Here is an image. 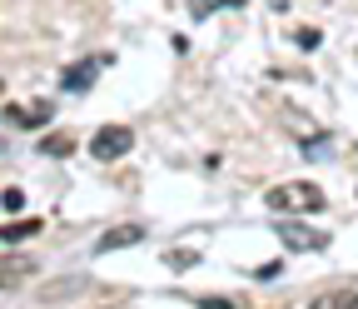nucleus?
Masks as SVG:
<instances>
[{
  "instance_id": "f257e3e1",
  "label": "nucleus",
  "mask_w": 358,
  "mask_h": 309,
  "mask_svg": "<svg viewBox=\"0 0 358 309\" xmlns=\"http://www.w3.org/2000/svg\"><path fill=\"white\" fill-rule=\"evenodd\" d=\"M264 205H268V210H299V214H319L329 200H324V190H319V185H308V180H294V185H279V190H268V195H264Z\"/></svg>"
},
{
  "instance_id": "f03ea898",
  "label": "nucleus",
  "mask_w": 358,
  "mask_h": 309,
  "mask_svg": "<svg viewBox=\"0 0 358 309\" xmlns=\"http://www.w3.org/2000/svg\"><path fill=\"white\" fill-rule=\"evenodd\" d=\"M129 145H134L129 125H105V130H95V140H90V155H95V160H124Z\"/></svg>"
},
{
  "instance_id": "7ed1b4c3",
  "label": "nucleus",
  "mask_w": 358,
  "mask_h": 309,
  "mask_svg": "<svg viewBox=\"0 0 358 309\" xmlns=\"http://www.w3.org/2000/svg\"><path fill=\"white\" fill-rule=\"evenodd\" d=\"M279 240H284L289 249H303V254H319V249L329 245V235L308 230V225H294V219H279Z\"/></svg>"
},
{
  "instance_id": "20e7f679",
  "label": "nucleus",
  "mask_w": 358,
  "mask_h": 309,
  "mask_svg": "<svg viewBox=\"0 0 358 309\" xmlns=\"http://www.w3.org/2000/svg\"><path fill=\"white\" fill-rule=\"evenodd\" d=\"M100 65H105V60L85 55V60H75V65H65V70H60V85H65L70 95H85V90H90V80L100 75Z\"/></svg>"
},
{
  "instance_id": "39448f33",
  "label": "nucleus",
  "mask_w": 358,
  "mask_h": 309,
  "mask_svg": "<svg viewBox=\"0 0 358 309\" xmlns=\"http://www.w3.org/2000/svg\"><path fill=\"white\" fill-rule=\"evenodd\" d=\"M50 120V100H30V105H10L6 110V125L10 130H40Z\"/></svg>"
},
{
  "instance_id": "423d86ee",
  "label": "nucleus",
  "mask_w": 358,
  "mask_h": 309,
  "mask_svg": "<svg viewBox=\"0 0 358 309\" xmlns=\"http://www.w3.org/2000/svg\"><path fill=\"white\" fill-rule=\"evenodd\" d=\"M134 240H145V230H140V225H120V230H110V235H100V240H95V254L124 249V245H134Z\"/></svg>"
},
{
  "instance_id": "0eeeda50",
  "label": "nucleus",
  "mask_w": 358,
  "mask_h": 309,
  "mask_svg": "<svg viewBox=\"0 0 358 309\" xmlns=\"http://www.w3.org/2000/svg\"><path fill=\"white\" fill-rule=\"evenodd\" d=\"M308 309H358V294L353 289H329V294H319Z\"/></svg>"
},
{
  "instance_id": "6e6552de",
  "label": "nucleus",
  "mask_w": 358,
  "mask_h": 309,
  "mask_svg": "<svg viewBox=\"0 0 358 309\" xmlns=\"http://www.w3.org/2000/svg\"><path fill=\"white\" fill-rule=\"evenodd\" d=\"M319 40H324V35H319V30H313V25H303V30H294V46H299V50H319Z\"/></svg>"
},
{
  "instance_id": "1a4fd4ad",
  "label": "nucleus",
  "mask_w": 358,
  "mask_h": 309,
  "mask_svg": "<svg viewBox=\"0 0 358 309\" xmlns=\"http://www.w3.org/2000/svg\"><path fill=\"white\" fill-rule=\"evenodd\" d=\"M25 235H35V219H25V225H6V230H0V240H10V245H20Z\"/></svg>"
},
{
  "instance_id": "9d476101",
  "label": "nucleus",
  "mask_w": 358,
  "mask_h": 309,
  "mask_svg": "<svg viewBox=\"0 0 358 309\" xmlns=\"http://www.w3.org/2000/svg\"><path fill=\"white\" fill-rule=\"evenodd\" d=\"M164 264H169V270H189V264H194V249H169Z\"/></svg>"
},
{
  "instance_id": "9b49d317",
  "label": "nucleus",
  "mask_w": 358,
  "mask_h": 309,
  "mask_svg": "<svg viewBox=\"0 0 358 309\" xmlns=\"http://www.w3.org/2000/svg\"><path fill=\"white\" fill-rule=\"evenodd\" d=\"M40 150H45V155H70V140H65V135H45Z\"/></svg>"
},
{
  "instance_id": "f8f14e48",
  "label": "nucleus",
  "mask_w": 358,
  "mask_h": 309,
  "mask_svg": "<svg viewBox=\"0 0 358 309\" xmlns=\"http://www.w3.org/2000/svg\"><path fill=\"white\" fill-rule=\"evenodd\" d=\"M0 205H6V210H25V195H20V190H6V195H0Z\"/></svg>"
},
{
  "instance_id": "ddd939ff",
  "label": "nucleus",
  "mask_w": 358,
  "mask_h": 309,
  "mask_svg": "<svg viewBox=\"0 0 358 309\" xmlns=\"http://www.w3.org/2000/svg\"><path fill=\"white\" fill-rule=\"evenodd\" d=\"M199 309H239V304H234V299H214V294H204Z\"/></svg>"
},
{
  "instance_id": "4468645a",
  "label": "nucleus",
  "mask_w": 358,
  "mask_h": 309,
  "mask_svg": "<svg viewBox=\"0 0 358 309\" xmlns=\"http://www.w3.org/2000/svg\"><path fill=\"white\" fill-rule=\"evenodd\" d=\"M268 6H274V11H289V0H268Z\"/></svg>"
}]
</instances>
